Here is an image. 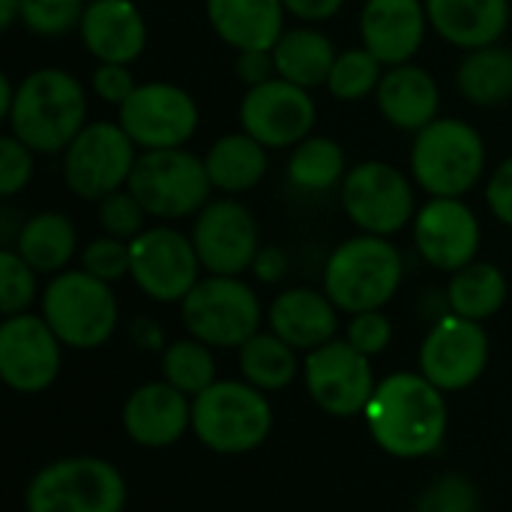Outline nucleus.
<instances>
[{
	"label": "nucleus",
	"instance_id": "27",
	"mask_svg": "<svg viewBox=\"0 0 512 512\" xmlns=\"http://www.w3.org/2000/svg\"><path fill=\"white\" fill-rule=\"evenodd\" d=\"M336 57L330 36L315 27H288L273 45L276 75L306 90L327 84Z\"/></svg>",
	"mask_w": 512,
	"mask_h": 512
},
{
	"label": "nucleus",
	"instance_id": "6",
	"mask_svg": "<svg viewBox=\"0 0 512 512\" xmlns=\"http://www.w3.org/2000/svg\"><path fill=\"white\" fill-rule=\"evenodd\" d=\"M24 507L27 512H123L126 480L105 459H57L36 471Z\"/></svg>",
	"mask_w": 512,
	"mask_h": 512
},
{
	"label": "nucleus",
	"instance_id": "15",
	"mask_svg": "<svg viewBox=\"0 0 512 512\" xmlns=\"http://www.w3.org/2000/svg\"><path fill=\"white\" fill-rule=\"evenodd\" d=\"M315 117L318 108L312 93L279 75L249 87L240 102L243 132H249L267 150H285L306 141L312 135Z\"/></svg>",
	"mask_w": 512,
	"mask_h": 512
},
{
	"label": "nucleus",
	"instance_id": "8",
	"mask_svg": "<svg viewBox=\"0 0 512 512\" xmlns=\"http://www.w3.org/2000/svg\"><path fill=\"white\" fill-rule=\"evenodd\" d=\"M126 189L153 219H186L201 213L210 198V174L204 159L183 147L144 150L135 159Z\"/></svg>",
	"mask_w": 512,
	"mask_h": 512
},
{
	"label": "nucleus",
	"instance_id": "25",
	"mask_svg": "<svg viewBox=\"0 0 512 512\" xmlns=\"http://www.w3.org/2000/svg\"><path fill=\"white\" fill-rule=\"evenodd\" d=\"M216 36L237 51H273L285 33L282 0H207Z\"/></svg>",
	"mask_w": 512,
	"mask_h": 512
},
{
	"label": "nucleus",
	"instance_id": "45",
	"mask_svg": "<svg viewBox=\"0 0 512 512\" xmlns=\"http://www.w3.org/2000/svg\"><path fill=\"white\" fill-rule=\"evenodd\" d=\"M237 78L246 87H258L270 78H276V63H273V51H237Z\"/></svg>",
	"mask_w": 512,
	"mask_h": 512
},
{
	"label": "nucleus",
	"instance_id": "24",
	"mask_svg": "<svg viewBox=\"0 0 512 512\" xmlns=\"http://www.w3.org/2000/svg\"><path fill=\"white\" fill-rule=\"evenodd\" d=\"M378 108L384 120H390L396 129L405 132H420L432 120H438L441 108V90L432 72L414 63L402 66H387L378 90H375Z\"/></svg>",
	"mask_w": 512,
	"mask_h": 512
},
{
	"label": "nucleus",
	"instance_id": "42",
	"mask_svg": "<svg viewBox=\"0 0 512 512\" xmlns=\"http://www.w3.org/2000/svg\"><path fill=\"white\" fill-rule=\"evenodd\" d=\"M390 339H393V324L381 309L378 312H360L348 324V342L366 357L384 354L390 348Z\"/></svg>",
	"mask_w": 512,
	"mask_h": 512
},
{
	"label": "nucleus",
	"instance_id": "2",
	"mask_svg": "<svg viewBox=\"0 0 512 512\" xmlns=\"http://www.w3.org/2000/svg\"><path fill=\"white\" fill-rule=\"evenodd\" d=\"M6 120L12 135L33 153H63L87 126L84 87L63 69H36L18 84Z\"/></svg>",
	"mask_w": 512,
	"mask_h": 512
},
{
	"label": "nucleus",
	"instance_id": "5",
	"mask_svg": "<svg viewBox=\"0 0 512 512\" xmlns=\"http://www.w3.org/2000/svg\"><path fill=\"white\" fill-rule=\"evenodd\" d=\"M486 171L483 135L456 117H438L411 144V174L432 198L468 195Z\"/></svg>",
	"mask_w": 512,
	"mask_h": 512
},
{
	"label": "nucleus",
	"instance_id": "17",
	"mask_svg": "<svg viewBox=\"0 0 512 512\" xmlns=\"http://www.w3.org/2000/svg\"><path fill=\"white\" fill-rule=\"evenodd\" d=\"M489 366V336L480 321L462 315H444L423 339L420 375L438 390L456 393L480 381Z\"/></svg>",
	"mask_w": 512,
	"mask_h": 512
},
{
	"label": "nucleus",
	"instance_id": "33",
	"mask_svg": "<svg viewBox=\"0 0 512 512\" xmlns=\"http://www.w3.org/2000/svg\"><path fill=\"white\" fill-rule=\"evenodd\" d=\"M240 372L243 381L270 393V390H285L297 378L300 363L294 348L270 330V333H255L249 342L240 345Z\"/></svg>",
	"mask_w": 512,
	"mask_h": 512
},
{
	"label": "nucleus",
	"instance_id": "3",
	"mask_svg": "<svg viewBox=\"0 0 512 512\" xmlns=\"http://www.w3.org/2000/svg\"><path fill=\"white\" fill-rule=\"evenodd\" d=\"M402 255L387 237L360 234L345 240L324 267V294L339 312H378L402 285Z\"/></svg>",
	"mask_w": 512,
	"mask_h": 512
},
{
	"label": "nucleus",
	"instance_id": "7",
	"mask_svg": "<svg viewBox=\"0 0 512 512\" xmlns=\"http://www.w3.org/2000/svg\"><path fill=\"white\" fill-rule=\"evenodd\" d=\"M42 318L63 345L90 351L114 336L120 306L108 282L87 270H63L42 294Z\"/></svg>",
	"mask_w": 512,
	"mask_h": 512
},
{
	"label": "nucleus",
	"instance_id": "31",
	"mask_svg": "<svg viewBox=\"0 0 512 512\" xmlns=\"http://www.w3.org/2000/svg\"><path fill=\"white\" fill-rule=\"evenodd\" d=\"M507 303V279L495 264L471 261L468 267L456 270L447 285V306L453 315L486 321Z\"/></svg>",
	"mask_w": 512,
	"mask_h": 512
},
{
	"label": "nucleus",
	"instance_id": "48",
	"mask_svg": "<svg viewBox=\"0 0 512 512\" xmlns=\"http://www.w3.org/2000/svg\"><path fill=\"white\" fill-rule=\"evenodd\" d=\"M15 90H18V87H12L9 75H6V72H0V117H9L12 102H15Z\"/></svg>",
	"mask_w": 512,
	"mask_h": 512
},
{
	"label": "nucleus",
	"instance_id": "49",
	"mask_svg": "<svg viewBox=\"0 0 512 512\" xmlns=\"http://www.w3.org/2000/svg\"><path fill=\"white\" fill-rule=\"evenodd\" d=\"M21 15V0H0V27H12L15 18Z\"/></svg>",
	"mask_w": 512,
	"mask_h": 512
},
{
	"label": "nucleus",
	"instance_id": "30",
	"mask_svg": "<svg viewBox=\"0 0 512 512\" xmlns=\"http://www.w3.org/2000/svg\"><path fill=\"white\" fill-rule=\"evenodd\" d=\"M459 93L483 108L504 105L512 99V51L495 45L474 48L456 69Z\"/></svg>",
	"mask_w": 512,
	"mask_h": 512
},
{
	"label": "nucleus",
	"instance_id": "38",
	"mask_svg": "<svg viewBox=\"0 0 512 512\" xmlns=\"http://www.w3.org/2000/svg\"><path fill=\"white\" fill-rule=\"evenodd\" d=\"M414 512H480V495L468 477L447 474L423 489Z\"/></svg>",
	"mask_w": 512,
	"mask_h": 512
},
{
	"label": "nucleus",
	"instance_id": "19",
	"mask_svg": "<svg viewBox=\"0 0 512 512\" xmlns=\"http://www.w3.org/2000/svg\"><path fill=\"white\" fill-rule=\"evenodd\" d=\"M483 240L480 219L462 198H432L414 216V243L423 261L456 273L477 261Z\"/></svg>",
	"mask_w": 512,
	"mask_h": 512
},
{
	"label": "nucleus",
	"instance_id": "29",
	"mask_svg": "<svg viewBox=\"0 0 512 512\" xmlns=\"http://www.w3.org/2000/svg\"><path fill=\"white\" fill-rule=\"evenodd\" d=\"M213 189L237 195L255 189L267 174V147L249 132H234L219 138L204 156Z\"/></svg>",
	"mask_w": 512,
	"mask_h": 512
},
{
	"label": "nucleus",
	"instance_id": "12",
	"mask_svg": "<svg viewBox=\"0 0 512 512\" xmlns=\"http://www.w3.org/2000/svg\"><path fill=\"white\" fill-rule=\"evenodd\" d=\"M132 282L156 303H183V297L201 282V258L192 237L174 228H147L132 243Z\"/></svg>",
	"mask_w": 512,
	"mask_h": 512
},
{
	"label": "nucleus",
	"instance_id": "40",
	"mask_svg": "<svg viewBox=\"0 0 512 512\" xmlns=\"http://www.w3.org/2000/svg\"><path fill=\"white\" fill-rule=\"evenodd\" d=\"M132 267V252L126 240H117L111 234L96 237L84 246L81 252V270H87L90 276L102 279V282H117L123 276H129Z\"/></svg>",
	"mask_w": 512,
	"mask_h": 512
},
{
	"label": "nucleus",
	"instance_id": "22",
	"mask_svg": "<svg viewBox=\"0 0 512 512\" xmlns=\"http://www.w3.org/2000/svg\"><path fill=\"white\" fill-rule=\"evenodd\" d=\"M81 42L99 63L129 66L144 54L147 24L132 0H90L81 15Z\"/></svg>",
	"mask_w": 512,
	"mask_h": 512
},
{
	"label": "nucleus",
	"instance_id": "34",
	"mask_svg": "<svg viewBox=\"0 0 512 512\" xmlns=\"http://www.w3.org/2000/svg\"><path fill=\"white\" fill-rule=\"evenodd\" d=\"M162 378L186 396H201L216 384V357L198 339H177L162 354Z\"/></svg>",
	"mask_w": 512,
	"mask_h": 512
},
{
	"label": "nucleus",
	"instance_id": "23",
	"mask_svg": "<svg viewBox=\"0 0 512 512\" xmlns=\"http://www.w3.org/2000/svg\"><path fill=\"white\" fill-rule=\"evenodd\" d=\"M270 330L285 339L294 351H315L336 339L339 309L336 303L312 288L282 291L267 312Z\"/></svg>",
	"mask_w": 512,
	"mask_h": 512
},
{
	"label": "nucleus",
	"instance_id": "13",
	"mask_svg": "<svg viewBox=\"0 0 512 512\" xmlns=\"http://www.w3.org/2000/svg\"><path fill=\"white\" fill-rule=\"evenodd\" d=\"M126 135L141 150H171L183 147L198 129L195 99L168 81L138 84L132 96L120 105L117 120Z\"/></svg>",
	"mask_w": 512,
	"mask_h": 512
},
{
	"label": "nucleus",
	"instance_id": "16",
	"mask_svg": "<svg viewBox=\"0 0 512 512\" xmlns=\"http://www.w3.org/2000/svg\"><path fill=\"white\" fill-rule=\"evenodd\" d=\"M192 243L210 276H240L261 252L258 222L252 210L234 198L210 201L201 213H195Z\"/></svg>",
	"mask_w": 512,
	"mask_h": 512
},
{
	"label": "nucleus",
	"instance_id": "10",
	"mask_svg": "<svg viewBox=\"0 0 512 512\" xmlns=\"http://www.w3.org/2000/svg\"><path fill=\"white\" fill-rule=\"evenodd\" d=\"M135 141L120 123H87L63 150V180L84 201H102L123 189L135 168Z\"/></svg>",
	"mask_w": 512,
	"mask_h": 512
},
{
	"label": "nucleus",
	"instance_id": "46",
	"mask_svg": "<svg viewBox=\"0 0 512 512\" xmlns=\"http://www.w3.org/2000/svg\"><path fill=\"white\" fill-rule=\"evenodd\" d=\"M282 3H285L288 15H294L300 21H309V24L312 21H327L345 6V0H282Z\"/></svg>",
	"mask_w": 512,
	"mask_h": 512
},
{
	"label": "nucleus",
	"instance_id": "14",
	"mask_svg": "<svg viewBox=\"0 0 512 512\" xmlns=\"http://www.w3.org/2000/svg\"><path fill=\"white\" fill-rule=\"evenodd\" d=\"M303 378L315 405L333 417H357L375 393L372 357L360 354L348 339H333L309 351Z\"/></svg>",
	"mask_w": 512,
	"mask_h": 512
},
{
	"label": "nucleus",
	"instance_id": "47",
	"mask_svg": "<svg viewBox=\"0 0 512 512\" xmlns=\"http://www.w3.org/2000/svg\"><path fill=\"white\" fill-rule=\"evenodd\" d=\"M252 270H255V276H258L261 282H279V279L288 273V258H285L282 249L264 246V249L258 252L255 264H252Z\"/></svg>",
	"mask_w": 512,
	"mask_h": 512
},
{
	"label": "nucleus",
	"instance_id": "4",
	"mask_svg": "<svg viewBox=\"0 0 512 512\" xmlns=\"http://www.w3.org/2000/svg\"><path fill=\"white\" fill-rule=\"evenodd\" d=\"M273 429V408L264 390L249 381H216L192 399V432L219 456L258 450Z\"/></svg>",
	"mask_w": 512,
	"mask_h": 512
},
{
	"label": "nucleus",
	"instance_id": "32",
	"mask_svg": "<svg viewBox=\"0 0 512 512\" xmlns=\"http://www.w3.org/2000/svg\"><path fill=\"white\" fill-rule=\"evenodd\" d=\"M288 183L300 192H330L348 174L345 150L324 135H309L288 156Z\"/></svg>",
	"mask_w": 512,
	"mask_h": 512
},
{
	"label": "nucleus",
	"instance_id": "41",
	"mask_svg": "<svg viewBox=\"0 0 512 512\" xmlns=\"http://www.w3.org/2000/svg\"><path fill=\"white\" fill-rule=\"evenodd\" d=\"M33 177V150L12 132L0 138V195H18Z\"/></svg>",
	"mask_w": 512,
	"mask_h": 512
},
{
	"label": "nucleus",
	"instance_id": "18",
	"mask_svg": "<svg viewBox=\"0 0 512 512\" xmlns=\"http://www.w3.org/2000/svg\"><path fill=\"white\" fill-rule=\"evenodd\" d=\"M60 339L42 315H9L0 324V375L15 393H42L60 375Z\"/></svg>",
	"mask_w": 512,
	"mask_h": 512
},
{
	"label": "nucleus",
	"instance_id": "9",
	"mask_svg": "<svg viewBox=\"0 0 512 512\" xmlns=\"http://www.w3.org/2000/svg\"><path fill=\"white\" fill-rule=\"evenodd\" d=\"M183 327L210 348H240L261 333V300L237 276H207L180 303Z\"/></svg>",
	"mask_w": 512,
	"mask_h": 512
},
{
	"label": "nucleus",
	"instance_id": "26",
	"mask_svg": "<svg viewBox=\"0 0 512 512\" xmlns=\"http://www.w3.org/2000/svg\"><path fill=\"white\" fill-rule=\"evenodd\" d=\"M432 30L456 48L495 45L510 21V0H426Z\"/></svg>",
	"mask_w": 512,
	"mask_h": 512
},
{
	"label": "nucleus",
	"instance_id": "43",
	"mask_svg": "<svg viewBox=\"0 0 512 512\" xmlns=\"http://www.w3.org/2000/svg\"><path fill=\"white\" fill-rule=\"evenodd\" d=\"M135 87L138 84H135L129 66H123V63H99L96 72H93V90H96V96L105 99V102H111V105H117V108L132 96Z\"/></svg>",
	"mask_w": 512,
	"mask_h": 512
},
{
	"label": "nucleus",
	"instance_id": "39",
	"mask_svg": "<svg viewBox=\"0 0 512 512\" xmlns=\"http://www.w3.org/2000/svg\"><path fill=\"white\" fill-rule=\"evenodd\" d=\"M144 219H147V210L129 189H117L99 201V225L105 228V234L117 240L132 243L141 231H147Z\"/></svg>",
	"mask_w": 512,
	"mask_h": 512
},
{
	"label": "nucleus",
	"instance_id": "44",
	"mask_svg": "<svg viewBox=\"0 0 512 512\" xmlns=\"http://www.w3.org/2000/svg\"><path fill=\"white\" fill-rule=\"evenodd\" d=\"M486 201L498 222L512 228V156L504 159L486 183Z\"/></svg>",
	"mask_w": 512,
	"mask_h": 512
},
{
	"label": "nucleus",
	"instance_id": "1",
	"mask_svg": "<svg viewBox=\"0 0 512 512\" xmlns=\"http://www.w3.org/2000/svg\"><path fill=\"white\" fill-rule=\"evenodd\" d=\"M363 417L372 441L396 459L432 456L447 435L444 390L417 372H396L384 378Z\"/></svg>",
	"mask_w": 512,
	"mask_h": 512
},
{
	"label": "nucleus",
	"instance_id": "21",
	"mask_svg": "<svg viewBox=\"0 0 512 512\" xmlns=\"http://www.w3.org/2000/svg\"><path fill=\"white\" fill-rule=\"evenodd\" d=\"M192 426L189 396L171 387L168 381H153L129 393L123 405L126 435L147 450H162L177 444Z\"/></svg>",
	"mask_w": 512,
	"mask_h": 512
},
{
	"label": "nucleus",
	"instance_id": "11",
	"mask_svg": "<svg viewBox=\"0 0 512 512\" xmlns=\"http://www.w3.org/2000/svg\"><path fill=\"white\" fill-rule=\"evenodd\" d=\"M342 207L363 234L390 237L414 219V186L396 165L366 159L348 168Z\"/></svg>",
	"mask_w": 512,
	"mask_h": 512
},
{
	"label": "nucleus",
	"instance_id": "35",
	"mask_svg": "<svg viewBox=\"0 0 512 512\" xmlns=\"http://www.w3.org/2000/svg\"><path fill=\"white\" fill-rule=\"evenodd\" d=\"M384 72H387L384 63L369 48H348L336 57L330 78H327V87L336 99L357 102V99H366L378 90Z\"/></svg>",
	"mask_w": 512,
	"mask_h": 512
},
{
	"label": "nucleus",
	"instance_id": "28",
	"mask_svg": "<svg viewBox=\"0 0 512 512\" xmlns=\"http://www.w3.org/2000/svg\"><path fill=\"white\" fill-rule=\"evenodd\" d=\"M78 246L75 225L66 213L45 210L21 222V231L9 249H15L36 273H63Z\"/></svg>",
	"mask_w": 512,
	"mask_h": 512
},
{
	"label": "nucleus",
	"instance_id": "20",
	"mask_svg": "<svg viewBox=\"0 0 512 512\" xmlns=\"http://www.w3.org/2000/svg\"><path fill=\"white\" fill-rule=\"evenodd\" d=\"M429 27L426 0H366L360 12V39L384 66L411 63Z\"/></svg>",
	"mask_w": 512,
	"mask_h": 512
},
{
	"label": "nucleus",
	"instance_id": "36",
	"mask_svg": "<svg viewBox=\"0 0 512 512\" xmlns=\"http://www.w3.org/2000/svg\"><path fill=\"white\" fill-rule=\"evenodd\" d=\"M36 300V270L15 252H0V309L3 315H21Z\"/></svg>",
	"mask_w": 512,
	"mask_h": 512
},
{
	"label": "nucleus",
	"instance_id": "37",
	"mask_svg": "<svg viewBox=\"0 0 512 512\" xmlns=\"http://www.w3.org/2000/svg\"><path fill=\"white\" fill-rule=\"evenodd\" d=\"M84 0H21V21L39 36H60L81 24Z\"/></svg>",
	"mask_w": 512,
	"mask_h": 512
}]
</instances>
